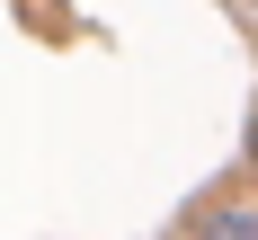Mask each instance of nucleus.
Returning <instances> with one entry per match:
<instances>
[{"instance_id": "1", "label": "nucleus", "mask_w": 258, "mask_h": 240, "mask_svg": "<svg viewBox=\"0 0 258 240\" xmlns=\"http://www.w3.org/2000/svg\"><path fill=\"white\" fill-rule=\"evenodd\" d=\"M187 240H258V205L223 196V205H205L196 222H187Z\"/></svg>"}, {"instance_id": "2", "label": "nucleus", "mask_w": 258, "mask_h": 240, "mask_svg": "<svg viewBox=\"0 0 258 240\" xmlns=\"http://www.w3.org/2000/svg\"><path fill=\"white\" fill-rule=\"evenodd\" d=\"M249 169H258V125H249Z\"/></svg>"}]
</instances>
